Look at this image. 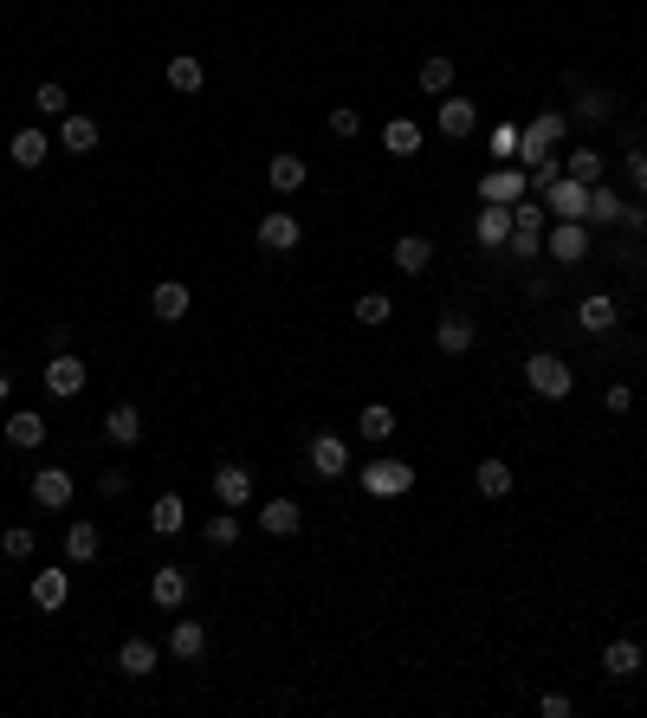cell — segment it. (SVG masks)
I'll list each match as a JSON object with an SVG mask.
<instances>
[{
    "label": "cell",
    "instance_id": "obj_44",
    "mask_svg": "<svg viewBox=\"0 0 647 718\" xmlns=\"http://www.w3.org/2000/svg\"><path fill=\"white\" fill-rule=\"evenodd\" d=\"M33 110H46V117H65V85H39V91H33Z\"/></svg>",
    "mask_w": 647,
    "mask_h": 718
},
{
    "label": "cell",
    "instance_id": "obj_17",
    "mask_svg": "<svg viewBox=\"0 0 647 718\" xmlns=\"http://www.w3.org/2000/svg\"><path fill=\"white\" fill-rule=\"evenodd\" d=\"M298 524H305L298 499H266V505H259V531H266V537H292Z\"/></svg>",
    "mask_w": 647,
    "mask_h": 718
},
{
    "label": "cell",
    "instance_id": "obj_34",
    "mask_svg": "<svg viewBox=\"0 0 647 718\" xmlns=\"http://www.w3.org/2000/svg\"><path fill=\"white\" fill-rule=\"evenodd\" d=\"M356 434H363L369 447H376V440H389V434H395V408H389V402H369L363 414H356Z\"/></svg>",
    "mask_w": 647,
    "mask_h": 718
},
{
    "label": "cell",
    "instance_id": "obj_48",
    "mask_svg": "<svg viewBox=\"0 0 647 718\" xmlns=\"http://www.w3.org/2000/svg\"><path fill=\"white\" fill-rule=\"evenodd\" d=\"M538 712H544V718H570L576 706H570V699H563V693H544V699H538Z\"/></svg>",
    "mask_w": 647,
    "mask_h": 718
},
{
    "label": "cell",
    "instance_id": "obj_26",
    "mask_svg": "<svg viewBox=\"0 0 647 718\" xmlns=\"http://www.w3.org/2000/svg\"><path fill=\"white\" fill-rule=\"evenodd\" d=\"M505 240H512V207H479V246H492V253H505Z\"/></svg>",
    "mask_w": 647,
    "mask_h": 718
},
{
    "label": "cell",
    "instance_id": "obj_38",
    "mask_svg": "<svg viewBox=\"0 0 647 718\" xmlns=\"http://www.w3.org/2000/svg\"><path fill=\"white\" fill-rule=\"evenodd\" d=\"M382 149H389V156H415V149H421V130H415L408 117H395L389 130H382Z\"/></svg>",
    "mask_w": 647,
    "mask_h": 718
},
{
    "label": "cell",
    "instance_id": "obj_36",
    "mask_svg": "<svg viewBox=\"0 0 647 718\" xmlns=\"http://www.w3.org/2000/svg\"><path fill=\"white\" fill-rule=\"evenodd\" d=\"M512 492V466L505 460H479V499H505Z\"/></svg>",
    "mask_w": 647,
    "mask_h": 718
},
{
    "label": "cell",
    "instance_id": "obj_23",
    "mask_svg": "<svg viewBox=\"0 0 647 718\" xmlns=\"http://www.w3.org/2000/svg\"><path fill=\"white\" fill-rule=\"evenodd\" d=\"M7 447H20V453L46 447V421H39V414H26V408H13V414H7Z\"/></svg>",
    "mask_w": 647,
    "mask_h": 718
},
{
    "label": "cell",
    "instance_id": "obj_21",
    "mask_svg": "<svg viewBox=\"0 0 647 718\" xmlns=\"http://www.w3.org/2000/svg\"><path fill=\"white\" fill-rule=\"evenodd\" d=\"M602 673H609V680H635V673H641V641H628V634H622V641H609V647H602Z\"/></svg>",
    "mask_w": 647,
    "mask_h": 718
},
{
    "label": "cell",
    "instance_id": "obj_41",
    "mask_svg": "<svg viewBox=\"0 0 647 718\" xmlns=\"http://www.w3.org/2000/svg\"><path fill=\"white\" fill-rule=\"evenodd\" d=\"M33 544H39V537L26 531V524H7V537H0V550H7V563H26V557H33Z\"/></svg>",
    "mask_w": 647,
    "mask_h": 718
},
{
    "label": "cell",
    "instance_id": "obj_20",
    "mask_svg": "<svg viewBox=\"0 0 647 718\" xmlns=\"http://www.w3.org/2000/svg\"><path fill=\"white\" fill-rule=\"evenodd\" d=\"M149 602L175 615V609H182V602H188V576L175 570V563H169V570H156V576H149Z\"/></svg>",
    "mask_w": 647,
    "mask_h": 718
},
{
    "label": "cell",
    "instance_id": "obj_11",
    "mask_svg": "<svg viewBox=\"0 0 647 718\" xmlns=\"http://www.w3.org/2000/svg\"><path fill=\"white\" fill-rule=\"evenodd\" d=\"M156 660H162V647L143 641V634H130V641L117 647V673H130V680H149V673H156Z\"/></svg>",
    "mask_w": 647,
    "mask_h": 718
},
{
    "label": "cell",
    "instance_id": "obj_30",
    "mask_svg": "<svg viewBox=\"0 0 647 718\" xmlns=\"http://www.w3.org/2000/svg\"><path fill=\"white\" fill-rule=\"evenodd\" d=\"M182 524H188V505L175 499V492H162V499L149 505V531H156V537H175Z\"/></svg>",
    "mask_w": 647,
    "mask_h": 718
},
{
    "label": "cell",
    "instance_id": "obj_28",
    "mask_svg": "<svg viewBox=\"0 0 647 718\" xmlns=\"http://www.w3.org/2000/svg\"><path fill=\"white\" fill-rule=\"evenodd\" d=\"M305 156H272V169H266V182H272V195H298L305 188Z\"/></svg>",
    "mask_w": 647,
    "mask_h": 718
},
{
    "label": "cell",
    "instance_id": "obj_49",
    "mask_svg": "<svg viewBox=\"0 0 647 718\" xmlns=\"http://www.w3.org/2000/svg\"><path fill=\"white\" fill-rule=\"evenodd\" d=\"M46 350H72V330H65V324H46Z\"/></svg>",
    "mask_w": 647,
    "mask_h": 718
},
{
    "label": "cell",
    "instance_id": "obj_5",
    "mask_svg": "<svg viewBox=\"0 0 647 718\" xmlns=\"http://www.w3.org/2000/svg\"><path fill=\"white\" fill-rule=\"evenodd\" d=\"M531 195V175L525 169H492V175H479V201H492V207H512V201H525Z\"/></svg>",
    "mask_w": 647,
    "mask_h": 718
},
{
    "label": "cell",
    "instance_id": "obj_3",
    "mask_svg": "<svg viewBox=\"0 0 647 718\" xmlns=\"http://www.w3.org/2000/svg\"><path fill=\"white\" fill-rule=\"evenodd\" d=\"M356 479H363L369 499H402V492H415V466L408 460H369Z\"/></svg>",
    "mask_w": 647,
    "mask_h": 718
},
{
    "label": "cell",
    "instance_id": "obj_25",
    "mask_svg": "<svg viewBox=\"0 0 647 718\" xmlns=\"http://www.w3.org/2000/svg\"><path fill=\"white\" fill-rule=\"evenodd\" d=\"M59 149H72V156H91V149H98V123L65 110V117H59Z\"/></svg>",
    "mask_w": 647,
    "mask_h": 718
},
{
    "label": "cell",
    "instance_id": "obj_10",
    "mask_svg": "<svg viewBox=\"0 0 647 718\" xmlns=\"http://www.w3.org/2000/svg\"><path fill=\"white\" fill-rule=\"evenodd\" d=\"M65 602H72V570H39V576H33V609L59 615Z\"/></svg>",
    "mask_w": 647,
    "mask_h": 718
},
{
    "label": "cell",
    "instance_id": "obj_19",
    "mask_svg": "<svg viewBox=\"0 0 647 718\" xmlns=\"http://www.w3.org/2000/svg\"><path fill=\"white\" fill-rule=\"evenodd\" d=\"M311 473H324V479L350 473V447H343L337 434H318V440H311Z\"/></svg>",
    "mask_w": 647,
    "mask_h": 718
},
{
    "label": "cell",
    "instance_id": "obj_7",
    "mask_svg": "<svg viewBox=\"0 0 647 718\" xmlns=\"http://www.w3.org/2000/svg\"><path fill=\"white\" fill-rule=\"evenodd\" d=\"M538 201H544L557 220H583V214H589V182H570V175H563V182H550Z\"/></svg>",
    "mask_w": 647,
    "mask_h": 718
},
{
    "label": "cell",
    "instance_id": "obj_9",
    "mask_svg": "<svg viewBox=\"0 0 647 718\" xmlns=\"http://www.w3.org/2000/svg\"><path fill=\"white\" fill-rule=\"evenodd\" d=\"M214 499L227 505V512H246V505H253V473H246V466H214Z\"/></svg>",
    "mask_w": 647,
    "mask_h": 718
},
{
    "label": "cell",
    "instance_id": "obj_22",
    "mask_svg": "<svg viewBox=\"0 0 647 718\" xmlns=\"http://www.w3.org/2000/svg\"><path fill=\"white\" fill-rule=\"evenodd\" d=\"M201 85H208V65H201L195 52H175V59H169V91H182V98H195Z\"/></svg>",
    "mask_w": 647,
    "mask_h": 718
},
{
    "label": "cell",
    "instance_id": "obj_15",
    "mask_svg": "<svg viewBox=\"0 0 647 718\" xmlns=\"http://www.w3.org/2000/svg\"><path fill=\"white\" fill-rule=\"evenodd\" d=\"M188 305H195V298H188V285H182V279H162L156 292H149V311H156L162 324H182Z\"/></svg>",
    "mask_w": 647,
    "mask_h": 718
},
{
    "label": "cell",
    "instance_id": "obj_12",
    "mask_svg": "<svg viewBox=\"0 0 647 718\" xmlns=\"http://www.w3.org/2000/svg\"><path fill=\"white\" fill-rule=\"evenodd\" d=\"M479 130V104L473 98H440V136H453V143H460V136H473Z\"/></svg>",
    "mask_w": 647,
    "mask_h": 718
},
{
    "label": "cell",
    "instance_id": "obj_33",
    "mask_svg": "<svg viewBox=\"0 0 647 718\" xmlns=\"http://www.w3.org/2000/svg\"><path fill=\"white\" fill-rule=\"evenodd\" d=\"M46 156H52V136L46 130H13V162H20V169H39Z\"/></svg>",
    "mask_w": 647,
    "mask_h": 718
},
{
    "label": "cell",
    "instance_id": "obj_39",
    "mask_svg": "<svg viewBox=\"0 0 647 718\" xmlns=\"http://www.w3.org/2000/svg\"><path fill=\"white\" fill-rule=\"evenodd\" d=\"M201 537H208V544H214V550H227V544H240V518H233V512H227V505H220V518H208V524H201Z\"/></svg>",
    "mask_w": 647,
    "mask_h": 718
},
{
    "label": "cell",
    "instance_id": "obj_51",
    "mask_svg": "<svg viewBox=\"0 0 647 718\" xmlns=\"http://www.w3.org/2000/svg\"><path fill=\"white\" fill-rule=\"evenodd\" d=\"M635 188L647 195V156H635Z\"/></svg>",
    "mask_w": 647,
    "mask_h": 718
},
{
    "label": "cell",
    "instance_id": "obj_1",
    "mask_svg": "<svg viewBox=\"0 0 647 718\" xmlns=\"http://www.w3.org/2000/svg\"><path fill=\"white\" fill-rule=\"evenodd\" d=\"M570 136V117L563 110H538V117L518 130V162H538V156H550V149Z\"/></svg>",
    "mask_w": 647,
    "mask_h": 718
},
{
    "label": "cell",
    "instance_id": "obj_45",
    "mask_svg": "<svg viewBox=\"0 0 647 718\" xmlns=\"http://www.w3.org/2000/svg\"><path fill=\"white\" fill-rule=\"evenodd\" d=\"M330 130H337V136H356V130H363V110H356V104H337V110H330Z\"/></svg>",
    "mask_w": 647,
    "mask_h": 718
},
{
    "label": "cell",
    "instance_id": "obj_50",
    "mask_svg": "<svg viewBox=\"0 0 647 718\" xmlns=\"http://www.w3.org/2000/svg\"><path fill=\"white\" fill-rule=\"evenodd\" d=\"M628 408H635V395H628L622 382H615V389H609V414H628Z\"/></svg>",
    "mask_w": 647,
    "mask_h": 718
},
{
    "label": "cell",
    "instance_id": "obj_29",
    "mask_svg": "<svg viewBox=\"0 0 647 718\" xmlns=\"http://www.w3.org/2000/svg\"><path fill=\"white\" fill-rule=\"evenodd\" d=\"M169 654L175 660H201L208 654V628H201V621H175L169 628Z\"/></svg>",
    "mask_w": 647,
    "mask_h": 718
},
{
    "label": "cell",
    "instance_id": "obj_18",
    "mask_svg": "<svg viewBox=\"0 0 647 718\" xmlns=\"http://www.w3.org/2000/svg\"><path fill=\"white\" fill-rule=\"evenodd\" d=\"M98 550H104V537H98V524H91V518L65 524V563H91Z\"/></svg>",
    "mask_w": 647,
    "mask_h": 718
},
{
    "label": "cell",
    "instance_id": "obj_24",
    "mask_svg": "<svg viewBox=\"0 0 647 718\" xmlns=\"http://www.w3.org/2000/svg\"><path fill=\"white\" fill-rule=\"evenodd\" d=\"M104 440H110V447H136V440H143V414H136L130 402L110 408L104 414Z\"/></svg>",
    "mask_w": 647,
    "mask_h": 718
},
{
    "label": "cell",
    "instance_id": "obj_31",
    "mask_svg": "<svg viewBox=\"0 0 647 718\" xmlns=\"http://www.w3.org/2000/svg\"><path fill=\"white\" fill-rule=\"evenodd\" d=\"M440 350H447V356H466V350H473V317H466V311H447V317H440Z\"/></svg>",
    "mask_w": 647,
    "mask_h": 718
},
{
    "label": "cell",
    "instance_id": "obj_46",
    "mask_svg": "<svg viewBox=\"0 0 647 718\" xmlns=\"http://www.w3.org/2000/svg\"><path fill=\"white\" fill-rule=\"evenodd\" d=\"M98 492H104V499H123V492H130V473H117V466L98 473Z\"/></svg>",
    "mask_w": 647,
    "mask_h": 718
},
{
    "label": "cell",
    "instance_id": "obj_14",
    "mask_svg": "<svg viewBox=\"0 0 647 718\" xmlns=\"http://www.w3.org/2000/svg\"><path fill=\"white\" fill-rule=\"evenodd\" d=\"M389 259H395V272H408V279H421V272L434 266V240H421V233H402Z\"/></svg>",
    "mask_w": 647,
    "mask_h": 718
},
{
    "label": "cell",
    "instance_id": "obj_8",
    "mask_svg": "<svg viewBox=\"0 0 647 718\" xmlns=\"http://www.w3.org/2000/svg\"><path fill=\"white\" fill-rule=\"evenodd\" d=\"M78 389H85V363H78L72 350H52V363H46V395H59V402H72Z\"/></svg>",
    "mask_w": 647,
    "mask_h": 718
},
{
    "label": "cell",
    "instance_id": "obj_27",
    "mask_svg": "<svg viewBox=\"0 0 647 718\" xmlns=\"http://www.w3.org/2000/svg\"><path fill=\"white\" fill-rule=\"evenodd\" d=\"M415 85L428 91V98H447V91H453V59H447V52H428L421 72H415Z\"/></svg>",
    "mask_w": 647,
    "mask_h": 718
},
{
    "label": "cell",
    "instance_id": "obj_13",
    "mask_svg": "<svg viewBox=\"0 0 647 718\" xmlns=\"http://www.w3.org/2000/svg\"><path fill=\"white\" fill-rule=\"evenodd\" d=\"M583 253H589V220H557V227H550V259L570 266V259H583Z\"/></svg>",
    "mask_w": 647,
    "mask_h": 718
},
{
    "label": "cell",
    "instance_id": "obj_2",
    "mask_svg": "<svg viewBox=\"0 0 647 718\" xmlns=\"http://www.w3.org/2000/svg\"><path fill=\"white\" fill-rule=\"evenodd\" d=\"M525 382H531V395H544V402H563V395L576 389V369L563 363V356H550V350H538L525 363Z\"/></svg>",
    "mask_w": 647,
    "mask_h": 718
},
{
    "label": "cell",
    "instance_id": "obj_40",
    "mask_svg": "<svg viewBox=\"0 0 647 718\" xmlns=\"http://www.w3.org/2000/svg\"><path fill=\"white\" fill-rule=\"evenodd\" d=\"M525 175H531V195H544L550 182H563V156H538V162H525Z\"/></svg>",
    "mask_w": 647,
    "mask_h": 718
},
{
    "label": "cell",
    "instance_id": "obj_47",
    "mask_svg": "<svg viewBox=\"0 0 647 718\" xmlns=\"http://www.w3.org/2000/svg\"><path fill=\"white\" fill-rule=\"evenodd\" d=\"M492 156H518V130H512V123H499V130H492Z\"/></svg>",
    "mask_w": 647,
    "mask_h": 718
},
{
    "label": "cell",
    "instance_id": "obj_16",
    "mask_svg": "<svg viewBox=\"0 0 647 718\" xmlns=\"http://www.w3.org/2000/svg\"><path fill=\"white\" fill-rule=\"evenodd\" d=\"M615 317H622V311H615V298H609V292H589L583 305H576V324H583L589 337H609Z\"/></svg>",
    "mask_w": 647,
    "mask_h": 718
},
{
    "label": "cell",
    "instance_id": "obj_37",
    "mask_svg": "<svg viewBox=\"0 0 647 718\" xmlns=\"http://www.w3.org/2000/svg\"><path fill=\"white\" fill-rule=\"evenodd\" d=\"M563 175L596 188V182H602V156H596V149H570V156H563Z\"/></svg>",
    "mask_w": 647,
    "mask_h": 718
},
{
    "label": "cell",
    "instance_id": "obj_32",
    "mask_svg": "<svg viewBox=\"0 0 647 718\" xmlns=\"http://www.w3.org/2000/svg\"><path fill=\"white\" fill-rule=\"evenodd\" d=\"M583 220H589V227H622V195L596 182V188H589V214Z\"/></svg>",
    "mask_w": 647,
    "mask_h": 718
},
{
    "label": "cell",
    "instance_id": "obj_4",
    "mask_svg": "<svg viewBox=\"0 0 647 718\" xmlns=\"http://www.w3.org/2000/svg\"><path fill=\"white\" fill-rule=\"evenodd\" d=\"M72 492H78V479L65 473V466H39L33 473V505H46V512H65Z\"/></svg>",
    "mask_w": 647,
    "mask_h": 718
},
{
    "label": "cell",
    "instance_id": "obj_52",
    "mask_svg": "<svg viewBox=\"0 0 647 718\" xmlns=\"http://www.w3.org/2000/svg\"><path fill=\"white\" fill-rule=\"evenodd\" d=\"M7 395H13V376H7V369H0V402H7Z\"/></svg>",
    "mask_w": 647,
    "mask_h": 718
},
{
    "label": "cell",
    "instance_id": "obj_6",
    "mask_svg": "<svg viewBox=\"0 0 647 718\" xmlns=\"http://www.w3.org/2000/svg\"><path fill=\"white\" fill-rule=\"evenodd\" d=\"M253 240L266 246V253H292V246L305 240V227H298V220L285 214V207H272V214H266V220H259V227H253Z\"/></svg>",
    "mask_w": 647,
    "mask_h": 718
},
{
    "label": "cell",
    "instance_id": "obj_43",
    "mask_svg": "<svg viewBox=\"0 0 647 718\" xmlns=\"http://www.w3.org/2000/svg\"><path fill=\"white\" fill-rule=\"evenodd\" d=\"M538 246H544V233H525V227H512V240H505V253H512V259H538Z\"/></svg>",
    "mask_w": 647,
    "mask_h": 718
},
{
    "label": "cell",
    "instance_id": "obj_35",
    "mask_svg": "<svg viewBox=\"0 0 647 718\" xmlns=\"http://www.w3.org/2000/svg\"><path fill=\"white\" fill-rule=\"evenodd\" d=\"M350 317H356V324H369V330H376V324H389V317H395V305H389V292H363V298L350 305Z\"/></svg>",
    "mask_w": 647,
    "mask_h": 718
},
{
    "label": "cell",
    "instance_id": "obj_42",
    "mask_svg": "<svg viewBox=\"0 0 647 718\" xmlns=\"http://www.w3.org/2000/svg\"><path fill=\"white\" fill-rule=\"evenodd\" d=\"M576 117H583V123H602V117H615L609 91H583V104H576Z\"/></svg>",
    "mask_w": 647,
    "mask_h": 718
}]
</instances>
